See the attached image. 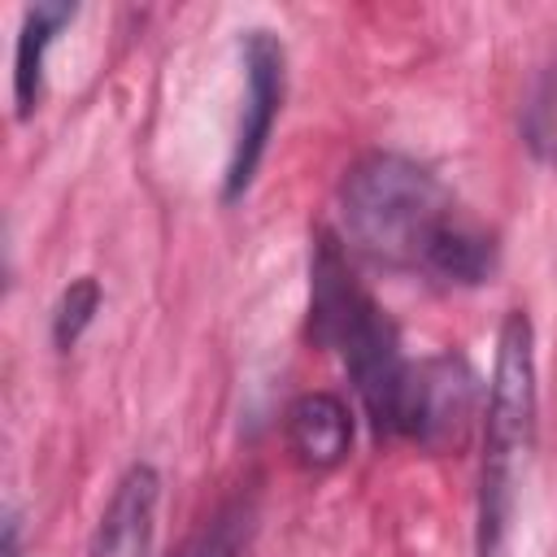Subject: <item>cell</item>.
I'll use <instances>...</instances> for the list:
<instances>
[{
    "instance_id": "ba28073f",
    "label": "cell",
    "mask_w": 557,
    "mask_h": 557,
    "mask_svg": "<svg viewBox=\"0 0 557 557\" xmlns=\"http://www.w3.org/2000/svg\"><path fill=\"white\" fill-rule=\"evenodd\" d=\"M74 4H61V0H48V4H30L22 13V30H17V52H13V104H17V117H30L39 109V96H44V61H48V48L52 39L74 22Z\"/></svg>"
},
{
    "instance_id": "8fae6325",
    "label": "cell",
    "mask_w": 557,
    "mask_h": 557,
    "mask_svg": "<svg viewBox=\"0 0 557 557\" xmlns=\"http://www.w3.org/2000/svg\"><path fill=\"white\" fill-rule=\"evenodd\" d=\"M4 557H22V548H17V513H4Z\"/></svg>"
},
{
    "instance_id": "277c9868",
    "label": "cell",
    "mask_w": 557,
    "mask_h": 557,
    "mask_svg": "<svg viewBox=\"0 0 557 557\" xmlns=\"http://www.w3.org/2000/svg\"><path fill=\"white\" fill-rule=\"evenodd\" d=\"M483 405L487 400L470 361L461 352H435L409 361L392 435H405L426 453H457L470 440Z\"/></svg>"
},
{
    "instance_id": "9c48e42d",
    "label": "cell",
    "mask_w": 557,
    "mask_h": 557,
    "mask_svg": "<svg viewBox=\"0 0 557 557\" xmlns=\"http://www.w3.org/2000/svg\"><path fill=\"white\" fill-rule=\"evenodd\" d=\"M96 309H100V283H96L91 274L74 278V283L61 292L57 309H52V339H57V348H74L78 335L91 326Z\"/></svg>"
},
{
    "instance_id": "3957f363",
    "label": "cell",
    "mask_w": 557,
    "mask_h": 557,
    "mask_svg": "<svg viewBox=\"0 0 557 557\" xmlns=\"http://www.w3.org/2000/svg\"><path fill=\"white\" fill-rule=\"evenodd\" d=\"M535 435V331L513 309L496 335V366L483 405V487H479V557L505 553L518 470Z\"/></svg>"
},
{
    "instance_id": "52a82bcc",
    "label": "cell",
    "mask_w": 557,
    "mask_h": 557,
    "mask_svg": "<svg viewBox=\"0 0 557 557\" xmlns=\"http://www.w3.org/2000/svg\"><path fill=\"white\" fill-rule=\"evenodd\" d=\"M287 448L305 470H335L352 448V413L335 392H305L287 409Z\"/></svg>"
},
{
    "instance_id": "6da1fadb",
    "label": "cell",
    "mask_w": 557,
    "mask_h": 557,
    "mask_svg": "<svg viewBox=\"0 0 557 557\" xmlns=\"http://www.w3.org/2000/svg\"><path fill=\"white\" fill-rule=\"evenodd\" d=\"M339 244L383 270L444 287H474L496 270V235L400 152H370L344 174Z\"/></svg>"
},
{
    "instance_id": "5b68a950",
    "label": "cell",
    "mask_w": 557,
    "mask_h": 557,
    "mask_svg": "<svg viewBox=\"0 0 557 557\" xmlns=\"http://www.w3.org/2000/svg\"><path fill=\"white\" fill-rule=\"evenodd\" d=\"M239 52H244V109L226 161V200H239L252 187L287 91V52L270 30H248Z\"/></svg>"
},
{
    "instance_id": "30bf717a",
    "label": "cell",
    "mask_w": 557,
    "mask_h": 557,
    "mask_svg": "<svg viewBox=\"0 0 557 557\" xmlns=\"http://www.w3.org/2000/svg\"><path fill=\"white\" fill-rule=\"evenodd\" d=\"M196 557H244V518H239L235 509H226V513L209 527V535L200 540Z\"/></svg>"
},
{
    "instance_id": "8992f818",
    "label": "cell",
    "mask_w": 557,
    "mask_h": 557,
    "mask_svg": "<svg viewBox=\"0 0 557 557\" xmlns=\"http://www.w3.org/2000/svg\"><path fill=\"white\" fill-rule=\"evenodd\" d=\"M157 496H161V479L152 466H131L122 474V483L113 487L96 540H91V557H144L152 544V518H157Z\"/></svg>"
},
{
    "instance_id": "7a4b0ae2",
    "label": "cell",
    "mask_w": 557,
    "mask_h": 557,
    "mask_svg": "<svg viewBox=\"0 0 557 557\" xmlns=\"http://www.w3.org/2000/svg\"><path fill=\"white\" fill-rule=\"evenodd\" d=\"M309 326H313V339L339 357L374 431L392 435L409 357L400 352V335H396L387 309L357 278V270L348 265V252L335 235H318V244H313Z\"/></svg>"
}]
</instances>
